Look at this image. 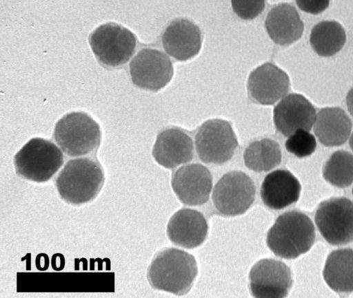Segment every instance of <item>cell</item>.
<instances>
[{
	"instance_id": "obj_1",
	"label": "cell",
	"mask_w": 353,
	"mask_h": 298,
	"mask_svg": "<svg viewBox=\"0 0 353 298\" xmlns=\"http://www.w3.org/2000/svg\"><path fill=\"white\" fill-rule=\"evenodd\" d=\"M198 273L195 257L178 248H165L151 262L147 277L150 286L175 295H183L192 287Z\"/></svg>"
},
{
	"instance_id": "obj_2",
	"label": "cell",
	"mask_w": 353,
	"mask_h": 298,
	"mask_svg": "<svg viewBox=\"0 0 353 298\" xmlns=\"http://www.w3.org/2000/svg\"><path fill=\"white\" fill-rule=\"evenodd\" d=\"M315 237L311 219L303 212L290 211L276 218L268 232L266 243L276 256L293 259L308 252Z\"/></svg>"
},
{
	"instance_id": "obj_3",
	"label": "cell",
	"mask_w": 353,
	"mask_h": 298,
	"mask_svg": "<svg viewBox=\"0 0 353 298\" xmlns=\"http://www.w3.org/2000/svg\"><path fill=\"white\" fill-rule=\"evenodd\" d=\"M104 175L97 162L88 157L69 160L56 178L60 197L66 202L80 205L94 199L103 184Z\"/></svg>"
},
{
	"instance_id": "obj_4",
	"label": "cell",
	"mask_w": 353,
	"mask_h": 298,
	"mask_svg": "<svg viewBox=\"0 0 353 298\" xmlns=\"http://www.w3.org/2000/svg\"><path fill=\"white\" fill-rule=\"evenodd\" d=\"M63 163L62 150L51 141L41 138L30 140L14 157L17 173L35 182L49 180Z\"/></svg>"
},
{
	"instance_id": "obj_5",
	"label": "cell",
	"mask_w": 353,
	"mask_h": 298,
	"mask_svg": "<svg viewBox=\"0 0 353 298\" xmlns=\"http://www.w3.org/2000/svg\"><path fill=\"white\" fill-rule=\"evenodd\" d=\"M54 137L59 147L70 157L93 151L101 141L99 125L84 112H72L57 123Z\"/></svg>"
},
{
	"instance_id": "obj_6",
	"label": "cell",
	"mask_w": 353,
	"mask_h": 298,
	"mask_svg": "<svg viewBox=\"0 0 353 298\" xmlns=\"http://www.w3.org/2000/svg\"><path fill=\"white\" fill-rule=\"evenodd\" d=\"M315 224L323 239L333 246L353 241V202L333 197L321 202L315 213Z\"/></svg>"
},
{
	"instance_id": "obj_7",
	"label": "cell",
	"mask_w": 353,
	"mask_h": 298,
	"mask_svg": "<svg viewBox=\"0 0 353 298\" xmlns=\"http://www.w3.org/2000/svg\"><path fill=\"white\" fill-rule=\"evenodd\" d=\"M255 195V184L250 176L241 171H232L216 183L212 200L218 212L233 217L245 213L253 204Z\"/></svg>"
},
{
	"instance_id": "obj_8",
	"label": "cell",
	"mask_w": 353,
	"mask_h": 298,
	"mask_svg": "<svg viewBox=\"0 0 353 298\" xmlns=\"http://www.w3.org/2000/svg\"><path fill=\"white\" fill-rule=\"evenodd\" d=\"M194 146L202 162L221 164L233 157L238 140L229 122L214 118L205 121L199 128Z\"/></svg>"
},
{
	"instance_id": "obj_9",
	"label": "cell",
	"mask_w": 353,
	"mask_h": 298,
	"mask_svg": "<svg viewBox=\"0 0 353 298\" xmlns=\"http://www.w3.org/2000/svg\"><path fill=\"white\" fill-rule=\"evenodd\" d=\"M89 41L97 59L110 67L119 66L128 61L137 44L134 34L115 23L99 26L90 34Z\"/></svg>"
},
{
	"instance_id": "obj_10",
	"label": "cell",
	"mask_w": 353,
	"mask_h": 298,
	"mask_svg": "<svg viewBox=\"0 0 353 298\" xmlns=\"http://www.w3.org/2000/svg\"><path fill=\"white\" fill-rule=\"evenodd\" d=\"M130 73L135 85L157 92L170 82L174 69L166 54L157 49L143 48L131 60Z\"/></svg>"
},
{
	"instance_id": "obj_11",
	"label": "cell",
	"mask_w": 353,
	"mask_h": 298,
	"mask_svg": "<svg viewBox=\"0 0 353 298\" xmlns=\"http://www.w3.org/2000/svg\"><path fill=\"white\" fill-rule=\"evenodd\" d=\"M248 279L250 291L254 297H285L293 282L290 268L272 258L258 261L250 269Z\"/></svg>"
},
{
	"instance_id": "obj_12",
	"label": "cell",
	"mask_w": 353,
	"mask_h": 298,
	"mask_svg": "<svg viewBox=\"0 0 353 298\" xmlns=\"http://www.w3.org/2000/svg\"><path fill=\"white\" fill-rule=\"evenodd\" d=\"M212 176L199 163L182 165L173 174L171 185L177 198L188 206L204 204L212 192Z\"/></svg>"
},
{
	"instance_id": "obj_13",
	"label": "cell",
	"mask_w": 353,
	"mask_h": 298,
	"mask_svg": "<svg viewBox=\"0 0 353 298\" xmlns=\"http://www.w3.org/2000/svg\"><path fill=\"white\" fill-rule=\"evenodd\" d=\"M290 81L288 75L273 63H265L250 74L247 89L250 98L255 103L273 105L288 94Z\"/></svg>"
},
{
	"instance_id": "obj_14",
	"label": "cell",
	"mask_w": 353,
	"mask_h": 298,
	"mask_svg": "<svg viewBox=\"0 0 353 298\" xmlns=\"http://www.w3.org/2000/svg\"><path fill=\"white\" fill-rule=\"evenodd\" d=\"M316 112L312 104L303 95L288 94L274 108L273 119L277 130L289 136L299 129L310 131Z\"/></svg>"
},
{
	"instance_id": "obj_15",
	"label": "cell",
	"mask_w": 353,
	"mask_h": 298,
	"mask_svg": "<svg viewBox=\"0 0 353 298\" xmlns=\"http://www.w3.org/2000/svg\"><path fill=\"white\" fill-rule=\"evenodd\" d=\"M208 233L204 215L192 209H181L174 213L167 225V235L175 245L186 249L201 246Z\"/></svg>"
},
{
	"instance_id": "obj_16",
	"label": "cell",
	"mask_w": 353,
	"mask_h": 298,
	"mask_svg": "<svg viewBox=\"0 0 353 298\" xmlns=\"http://www.w3.org/2000/svg\"><path fill=\"white\" fill-rule=\"evenodd\" d=\"M194 146L184 131L170 128L159 133L152 149V156L163 167L173 169L192 160Z\"/></svg>"
},
{
	"instance_id": "obj_17",
	"label": "cell",
	"mask_w": 353,
	"mask_h": 298,
	"mask_svg": "<svg viewBox=\"0 0 353 298\" xmlns=\"http://www.w3.org/2000/svg\"><path fill=\"white\" fill-rule=\"evenodd\" d=\"M301 185L287 169L273 170L265 177L260 189L263 204L272 210H281L296 203L301 195Z\"/></svg>"
},
{
	"instance_id": "obj_18",
	"label": "cell",
	"mask_w": 353,
	"mask_h": 298,
	"mask_svg": "<svg viewBox=\"0 0 353 298\" xmlns=\"http://www.w3.org/2000/svg\"><path fill=\"white\" fill-rule=\"evenodd\" d=\"M166 53L176 60H188L199 52L201 34L199 27L185 19H176L166 28L162 36Z\"/></svg>"
},
{
	"instance_id": "obj_19",
	"label": "cell",
	"mask_w": 353,
	"mask_h": 298,
	"mask_svg": "<svg viewBox=\"0 0 353 298\" xmlns=\"http://www.w3.org/2000/svg\"><path fill=\"white\" fill-rule=\"evenodd\" d=\"M352 126L350 118L343 109L328 107L316 113L312 129L315 137L322 145L338 147L349 140Z\"/></svg>"
},
{
	"instance_id": "obj_20",
	"label": "cell",
	"mask_w": 353,
	"mask_h": 298,
	"mask_svg": "<svg viewBox=\"0 0 353 298\" xmlns=\"http://www.w3.org/2000/svg\"><path fill=\"white\" fill-rule=\"evenodd\" d=\"M265 25L271 39L280 45L294 43L301 37L304 30L297 10L288 3L273 7L266 16Z\"/></svg>"
},
{
	"instance_id": "obj_21",
	"label": "cell",
	"mask_w": 353,
	"mask_h": 298,
	"mask_svg": "<svg viewBox=\"0 0 353 298\" xmlns=\"http://www.w3.org/2000/svg\"><path fill=\"white\" fill-rule=\"evenodd\" d=\"M323 277L333 291L353 292V249L340 248L330 253L323 267Z\"/></svg>"
},
{
	"instance_id": "obj_22",
	"label": "cell",
	"mask_w": 353,
	"mask_h": 298,
	"mask_svg": "<svg viewBox=\"0 0 353 298\" xmlns=\"http://www.w3.org/2000/svg\"><path fill=\"white\" fill-rule=\"evenodd\" d=\"M346 41L343 26L336 21H322L312 29L310 43L314 51L323 57L339 52Z\"/></svg>"
},
{
	"instance_id": "obj_23",
	"label": "cell",
	"mask_w": 353,
	"mask_h": 298,
	"mask_svg": "<svg viewBox=\"0 0 353 298\" xmlns=\"http://www.w3.org/2000/svg\"><path fill=\"white\" fill-rule=\"evenodd\" d=\"M282 159L280 146L270 138H263L250 143L243 153L245 167L254 172H268L278 167Z\"/></svg>"
},
{
	"instance_id": "obj_24",
	"label": "cell",
	"mask_w": 353,
	"mask_h": 298,
	"mask_svg": "<svg viewBox=\"0 0 353 298\" xmlns=\"http://www.w3.org/2000/svg\"><path fill=\"white\" fill-rule=\"evenodd\" d=\"M324 180L330 184L345 188L353 184V153L339 150L326 160L322 169Z\"/></svg>"
},
{
	"instance_id": "obj_25",
	"label": "cell",
	"mask_w": 353,
	"mask_h": 298,
	"mask_svg": "<svg viewBox=\"0 0 353 298\" xmlns=\"http://www.w3.org/2000/svg\"><path fill=\"white\" fill-rule=\"evenodd\" d=\"M288 137L285 149L297 158L308 157L316 150V137L310 131L299 129Z\"/></svg>"
},
{
	"instance_id": "obj_26",
	"label": "cell",
	"mask_w": 353,
	"mask_h": 298,
	"mask_svg": "<svg viewBox=\"0 0 353 298\" xmlns=\"http://www.w3.org/2000/svg\"><path fill=\"white\" fill-rule=\"evenodd\" d=\"M231 3L237 16L245 20L258 17L265 6L264 1H232Z\"/></svg>"
},
{
	"instance_id": "obj_27",
	"label": "cell",
	"mask_w": 353,
	"mask_h": 298,
	"mask_svg": "<svg viewBox=\"0 0 353 298\" xmlns=\"http://www.w3.org/2000/svg\"><path fill=\"white\" fill-rule=\"evenodd\" d=\"M296 4L303 11L313 14L323 12L329 6L328 1H297Z\"/></svg>"
},
{
	"instance_id": "obj_28",
	"label": "cell",
	"mask_w": 353,
	"mask_h": 298,
	"mask_svg": "<svg viewBox=\"0 0 353 298\" xmlns=\"http://www.w3.org/2000/svg\"><path fill=\"white\" fill-rule=\"evenodd\" d=\"M64 257L61 254L54 255L52 258V266L54 270H60L64 267Z\"/></svg>"
},
{
	"instance_id": "obj_29",
	"label": "cell",
	"mask_w": 353,
	"mask_h": 298,
	"mask_svg": "<svg viewBox=\"0 0 353 298\" xmlns=\"http://www.w3.org/2000/svg\"><path fill=\"white\" fill-rule=\"evenodd\" d=\"M48 257L46 254H41L37 256L36 264L37 268L41 270H45L48 267Z\"/></svg>"
},
{
	"instance_id": "obj_30",
	"label": "cell",
	"mask_w": 353,
	"mask_h": 298,
	"mask_svg": "<svg viewBox=\"0 0 353 298\" xmlns=\"http://www.w3.org/2000/svg\"><path fill=\"white\" fill-rule=\"evenodd\" d=\"M347 109L353 117V87L350 89L346 96Z\"/></svg>"
},
{
	"instance_id": "obj_31",
	"label": "cell",
	"mask_w": 353,
	"mask_h": 298,
	"mask_svg": "<svg viewBox=\"0 0 353 298\" xmlns=\"http://www.w3.org/2000/svg\"><path fill=\"white\" fill-rule=\"evenodd\" d=\"M349 145L353 152V132H352L350 137L349 138Z\"/></svg>"
},
{
	"instance_id": "obj_32",
	"label": "cell",
	"mask_w": 353,
	"mask_h": 298,
	"mask_svg": "<svg viewBox=\"0 0 353 298\" xmlns=\"http://www.w3.org/2000/svg\"><path fill=\"white\" fill-rule=\"evenodd\" d=\"M352 196H353V187H352Z\"/></svg>"
}]
</instances>
